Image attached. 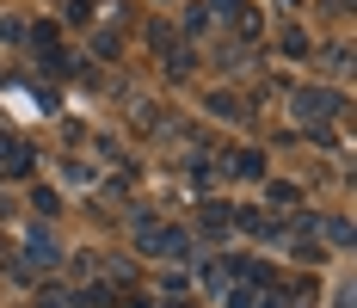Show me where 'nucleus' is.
<instances>
[{
  "instance_id": "nucleus-1",
  "label": "nucleus",
  "mask_w": 357,
  "mask_h": 308,
  "mask_svg": "<svg viewBox=\"0 0 357 308\" xmlns=\"http://www.w3.org/2000/svg\"><path fill=\"white\" fill-rule=\"evenodd\" d=\"M296 111H302V117H308V124H314V117H321V111H333V99H326V93H302V99H296Z\"/></svg>"
}]
</instances>
